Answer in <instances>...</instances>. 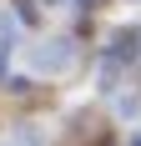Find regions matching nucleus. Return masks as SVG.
I'll use <instances>...</instances> for the list:
<instances>
[{
  "label": "nucleus",
  "mask_w": 141,
  "mask_h": 146,
  "mask_svg": "<svg viewBox=\"0 0 141 146\" xmlns=\"http://www.w3.org/2000/svg\"><path fill=\"white\" fill-rule=\"evenodd\" d=\"M131 146H141V136H131Z\"/></svg>",
  "instance_id": "f03ea898"
},
{
  "label": "nucleus",
  "mask_w": 141,
  "mask_h": 146,
  "mask_svg": "<svg viewBox=\"0 0 141 146\" xmlns=\"http://www.w3.org/2000/svg\"><path fill=\"white\" fill-rule=\"evenodd\" d=\"M0 146H20V141H0Z\"/></svg>",
  "instance_id": "7ed1b4c3"
},
{
  "label": "nucleus",
  "mask_w": 141,
  "mask_h": 146,
  "mask_svg": "<svg viewBox=\"0 0 141 146\" xmlns=\"http://www.w3.org/2000/svg\"><path fill=\"white\" fill-rule=\"evenodd\" d=\"M70 56H76V45L70 40H41V45H30V56H25V66L35 76H61L70 66Z\"/></svg>",
  "instance_id": "f257e3e1"
}]
</instances>
